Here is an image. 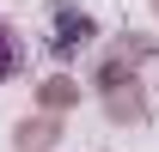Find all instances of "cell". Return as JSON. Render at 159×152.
Listing matches in <instances>:
<instances>
[{
  "instance_id": "6da1fadb",
  "label": "cell",
  "mask_w": 159,
  "mask_h": 152,
  "mask_svg": "<svg viewBox=\"0 0 159 152\" xmlns=\"http://www.w3.org/2000/svg\"><path fill=\"white\" fill-rule=\"evenodd\" d=\"M19 67H25V37L0 19V85H6V79H19Z\"/></svg>"
}]
</instances>
